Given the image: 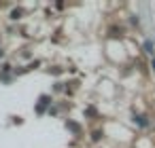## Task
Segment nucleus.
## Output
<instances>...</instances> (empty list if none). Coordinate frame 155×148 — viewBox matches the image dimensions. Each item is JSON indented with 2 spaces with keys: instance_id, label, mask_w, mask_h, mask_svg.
<instances>
[{
  "instance_id": "f03ea898",
  "label": "nucleus",
  "mask_w": 155,
  "mask_h": 148,
  "mask_svg": "<svg viewBox=\"0 0 155 148\" xmlns=\"http://www.w3.org/2000/svg\"><path fill=\"white\" fill-rule=\"evenodd\" d=\"M151 66H153V70H155V59H153V64H151Z\"/></svg>"
},
{
  "instance_id": "f257e3e1",
  "label": "nucleus",
  "mask_w": 155,
  "mask_h": 148,
  "mask_svg": "<svg viewBox=\"0 0 155 148\" xmlns=\"http://www.w3.org/2000/svg\"><path fill=\"white\" fill-rule=\"evenodd\" d=\"M144 49H147V53H151V55H155V43H151V40H147V43H144Z\"/></svg>"
}]
</instances>
